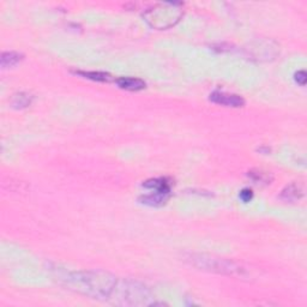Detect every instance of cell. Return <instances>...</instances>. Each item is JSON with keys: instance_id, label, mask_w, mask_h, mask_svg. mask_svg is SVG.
I'll list each match as a JSON object with an SVG mask.
<instances>
[{"instance_id": "cell-1", "label": "cell", "mask_w": 307, "mask_h": 307, "mask_svg": "<svg viewBox=\"0 0 307 307\" xmlns=\"http://www.w3.org/2000/svg\"><path fill=\"white\" fill-rule=\"evenodd\" d=\"M57 276L68 290L97 300L110 299L118 282L117 277L102 270L63 272L57 273Z\"/></svg>"}, {"instance_id": "cell-2", "label": "cell", "mask_w": 307, "mask_h": 307, "mask_svg": "<svg viewBox=\"0 0 307 307\" xmlns=\"http://www.w3.org/2000/svg\"><path fill=\"white\" fill-rule=\"evenodd\" d=\"M184 261L198 270L219 275L241 276L245 273V269L238 263L212 255L187 254L184 256Z\"/></svg>"}, {"instance_id": "cell-3", "label": "cell", "mask_w": 307, "mask_h": 307, "mask_svg": "<svg viewBox=\"0 0 307 307\" xmlns=\"http://www.w3.org/2000/svg\"><path fill=\"white\" fill-rule=\"evenodd\" d=\"M118 305L144 306L156 305L149 288L132 280H118L111 298Z\"/></svg>"}, {"instance_id": "cell-4", "label": "cell", "mask_w": 307, "mask_h": 307, "mask_svg": "<svg viewBox=\"0 0 307 307\" xmlns=\"http://www.w3.org/2000/svg\"><path fill=\"white\" fill-rule=\"evenodd\" d=\"M183 14L184 11L180 4L164 3L148 9L143 13V17L150 27L164 30L178 23L182 20Z\"/></svg>"}, {"instance_id": "cell-5", "label": "cell", "mask_w": 307, "mask_h": 307, "mask_svg": "<svg viewBox=\"0 0 307 307\" xmlns=\"http://www.w3.org/2000/svg\"><path fill=\"white\" fill-rule=\"evenodd\" d=\"M210 100L212 102L222 104V106L227 107H243L245 104V101L241 96L236 95V94H228V93H221L215 92L210 95Z\"/></svg>"}, {"instance_id": "cell-6", "label": "cell", "mask_w": 307, "mask_h": 307, "mask_svg": "<svg viewBox=\"0 0 307 307\" xmlns=\"http://www.w3.org/2000/svg\"><path fill=\"white\" fill-rule=\"evenodd\" d=\"M305 193V189L304 185L300 183H293L291 185H288L286 189L282 191L281 193V200L286 201V202H295L301 200L302 196Z\"/></svg>"}, {"instance_id": "cell-7", "label": "cell", "mask_w": 307, "mask_h": 307, "mask_svg": "<svg viewBox=\"0 0 307 307\" xmlns=\"http://www.w3.org/2000/svg\"><path fill=\"white\" fill-rule=\"evenodd\" d=\"M117 84L120 86L121 89L130 90V92H138V90H142L146 88V82L140 78H135V77H121L118 78Z\"/></svg>"}, {"instance_id": "cell-8", "label": "cell", "mask_w": 307, "mask_h": 307, "mask_svg": "<svg viewBox=\"0 0 307 307\" xmlns=\"http://www.w3.org/2000/svg\"><path fill=\"white\" fill-rule=\"evenodd\" d=\"M167 198H168V194L154 191V193L142 197L140 198V201H142V203L150 205V207H160V205L166 203Z\"/></svg>"}, {"instance_id": "cell-9", "label": "cell", "mask_w": 307, "mask_h": 307, "mask_svg": "<svg viewBox=\"0 0 307 307\" xmlns=\"http://www.w3.org/2000/svg\"><path fill=\"white\" fill-rule=\"evenodd\" d=\"M32 101V96L28 93H18L14 94L11 99V106L17 110H22V108H27L30 106Z\"/></svg>"}, {"instance_id": "cell-10", "label": "cell", "mask_w": 307, "mask_h": 307, "mask_svg": "<svg viewBox=\"0 0 307 307\" xmlns=\"http://www.w3.org/2000/svg\"><path fill=\"white\" fill-rule=\"evenodd\" d=\"M22 60V56L16 52H5L3 53L2 60H0V64H2L3 68L12 67L14 65H17Z\"/></svg>"}, {"instance_id": "cell-11", "label": "cell", "mask_w": 307, "mask_h": 307, "mask_svg": "<svg viewBox=\"0 0 307 307\" xmlns=\"http://www.w3.org/2000/svg\"><path fill=\"white\" fill-rule=\"evenodd\" d=\"M81 75L84 78L93 79V81L97 82H111L112 76L104 72H84V71H76V75Z\"/></svg>"}, {"instance_id": "cell-12", "label": "cell", "mask_w": 307, "mask_h": 307, "mask_svg": "<svg viewBox=\"0 0 307 307\" xmlns=\"http://www.w3.org/2000/svg\"><path fill=\"white\" fill-rule=\"evenodd\" d=\"M295 79H297V82L299 83V84L301 85H305L306 84V72L305 71H299L297 75H295Z\"/></svg>"}, {"instance_id": "cell-13", "label": "cell", "mask_w": 307, "mask_h": 307, "mask_svg": "<svg viewBox=\"0 0 307 307\" xmlns=\"http://www.w3.org/2000/svg\"><path fill=\"white\" fill-rule=\"evenodd\" d=\"M252 196H254V194H252V191L247 190V189L243 190V191H241V193H240V198L244 202H250L252 200Z\"/></svg>"}]
</instances>
